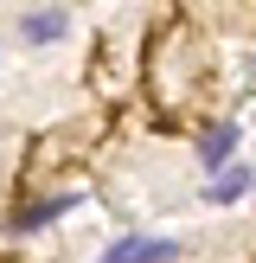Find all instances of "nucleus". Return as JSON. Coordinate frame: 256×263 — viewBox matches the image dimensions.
<instances>
[{
    "label": "nucleus",
    "instance_id": "nucleus-1",
    "mask_svg": "<svg viewBox=\"0 0 256 263\" xmlns=\"http://www.w3.org/2000/svg\"><path fill=\"white\" fill-rule=\"evenodd\" d=\"M147 97L166 116H192L211 97V51L186 20H166L147 45Z\"/></svg>",
    "mask_w": 256,
    "mask_h": 263
},
{
    "label": "nucleus",
    "instance_id": "nucleus-2",
    "mask_svg": "<svg viewBox=\"0 0 256 263\" xmlns=\"http://www.w3.org/2000/svg\"><path fill=\"white\" fill-rule=\"evenodd\" d=\"M83 148H90V128H51L45 141H38V154H32V180H51L58 167H71V161H83Z\"/></svg>",
    "mask_w": 256,
    "mask_h": 263
},
{
    "label": "nucleus",
    "instance_id": "nucleus-3",
    "mask_svg": "<svg viewBox=\"0 0 256 263\" xmlns=\"http://www.w3.org/2000/svg\"><path fill=\"white\" fill-rule=\"evenodd\" d=\"M237 122H230V116H224V122H211V128H205V135H199V161L205 167H211V180L218 174H224V167H237Z\"/></svg>",
    "mask_w": 256,
    "mask_h": 263
},
{
    "label": "nucleus",
    "instance_id": "nucleus-4",
    "mask_svg": "<svg viewBox=\"0 0 256 263\" xmlns=\"http://www.w3.org/2000/svg\"><path fill=\"white\" fill-rule=\"evenodd\" d=\"M71 205H77V193H45V199H32V205L13 212V231H45V225H58Z\"/></svg>",
    "mask_w": 256,
    "mask_h": 263
},
{
    "label": "nucleus",
    "instance_id": "nucleus-5",
    "mask_svg": "<svg viewBox=\"0 0 256 263\" xmlns=\"http://www.w3.org/2000/svg\"><path fill=\"white\" fill-rule=\"evenodd\" d=\"M179 257V244H166V238H122L109 251V263H173Z\"/></svg>",
    "mask_w": 256,
    "mask_h": 263
},
{
    "label": "nucleus",
    "instance_id": "nucleus-6",
    "mask_svg": "<svg viewBox=\"0 0 256 263\" xmlns=\"http://www.w3.org/2000/svg\"><path fill=\"white\" fill-rule=\"evenodd\" d=\"M19 39H26V45H51V39H64V13L58 7L26 13V20H19Z\"/></svg>",
    "mask_w": 256,
    "mask_h": 263
},
{
    "label": "nucleus",
    "instance_id": "nucleus-7",
    "mask_svg": "<svg viewBox=\"0 0 256 263\" xmlns=\"http://www.w3.org/2000/svg\"><path fill=\"white\" fill-rule=\"evenodd\" d=\"M243 193H250V167L237 161V167H224V174H218L211 186H205V199H211V205H237Z\"/></svg>",
    "mask_w": 256,
    "mask_h": 263
}]
</instances>
